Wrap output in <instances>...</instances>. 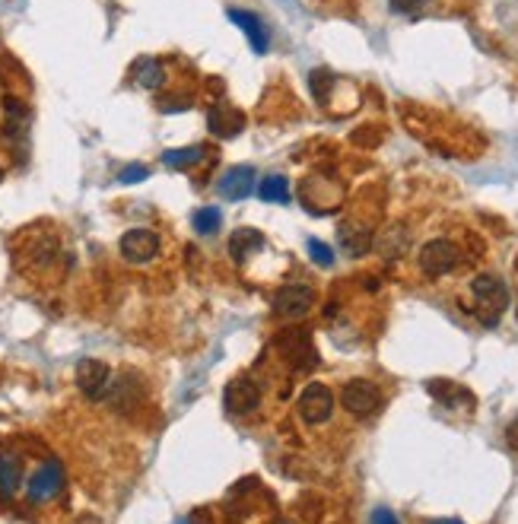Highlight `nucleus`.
I'll return each mask as SVG.
<instances>
[{
  "instance_id": "1",
  "label": "nucleus",
  "mask_w": 518,
  "mask_h": 524,
  "mask_svg": "<svg viewBox=\"0 0 518 524\" xmlns=\"http://www.w3.org/2000/svg\"><path fill=\"white\" fill-rule=\"evenodd\" d=\"M471 296H474V308L487 324H497L499 315L509 308V290L497 274H481L471 280Z\"/></svg>"
},
{
  "instance_id": "2",
  "label": "nucleus",
  "mask_w": 518,
  "mask_h": 524,
  "mask_svg": "<svg viewBox=\"0 0 518 524\" xmlns=\"http://www.w3.org/2000/svg\"><path fill=\"white\" fill-rule=\"evenodd\" d=\"M64 489V467L58 461H45L32 471L29 483H26V495H29V503L45 505L58 499V493Z\"/></svg>"
},
{
  "instance_id": "3",
  "label": "nucleus",
  "mask_w": 518,
  "mask_h": 524,
  "mask_svg": "<svg viewBox=\"0 0 518 524\" xmlns=\"http://www.w3.org/2000/svg\"><path fill=\"white\" fill-rule=\"evenodd\" d=\"M458 264H461L458 248L448 239H432L420 248V270H423L426 277H446Z\"/></svg>"
},
{
  "instance_id": "4",
  "label": "nucleus",
  "mask_w": 518,
  "mask_h": 524,
  "mask_svg": "<svg viewBox=\"0 0 518 524\" xmlns=\"http://www.w3.org/2000/svg\"><path fill=\"white\" fill-rule=\"evenodd\" d=\"M341 401H343V407H347V413L369 416V413H375V410H379L382 391H379V385H373L369 379H353V381H347V385H343Z\"/></svg>"
},
{
  "instance_id": "5",
  "label": "nucleus",
  "mask_w": 518,
  "mask_h": 524,
  "mask_svg": "<svg viewBox=\"0 0 518 524\" xmlns=\"http://www.w3.org/2000/svg\"><path fill=\"white\" fill-rule=\"evenodd\" d=\"M331 413H334V394H331V388L312 381V385H308L306 391L300 394V416H302V422H308V426H318V422H328Z\"/></svg>"
},
{
  "instance_id": "6",
  "label": "nucleus",
  "mask_w": 518,
  "mask_h": 524,
  "mask_svg": "<svg viewBox=\"0 0 518 524\" xmlns=\"http://www.w3.org/2000/svg\"><path fill=\"white\" fill-rule=\"evenodd\" d=\"M118 248H121V258L131 264H146L153 261L156 255H160V235L153 233V229H127L125 235H121V242H118Z\"/></svg>"
},
{
  "instance_id": "7",
  "label": "nucleus",
  "mask_w": 518,
  "mask_h": 524,
  "mask_svg": "<svg viewBox=\"0 0 518 524\" xmlns=\"http://www.w3.org/2000/svg\"><path fill=\"white\" fill-rule=\"evenodd\" d=\"M223 404H226V410L233 416H245V413H251V410H258V404H261V388H258L255 379H249V375H239V379L229 381L226 391H223Z\"/></svg>"
},
{
  "instance_id": "8",
  "label": "nucleus",
  "mask_w": 518,
  "mask_h": 524,
  "mask_svg": "<svg viewBox=\"0 0 518 524\" xmlns=\"http://www.w3.org/2000/svg\"><path fill=\"white\" fill-rule=\"evenodd\" d=\"M312 302H315L312 286L286 283V286H280L277 296H274V312L284 315V318H302V315H308Z\"/></svg>"
},
{
  "instance_id": "9",
  "label": "nucleus",
  "mask_w": 518,
  "mask_h": 524,
  "mask_svg": "<svg viewBox=\"0 0 518 524\" xmlns=\"http://www.w3.org/2000/svg\"><path fill=\"white\" fill-rule=\"evenodd\" d=\"M77 388H80L86 397L99 401V397H105V391L111 388V369L103 359H80V365H77Z\"/></svg>"
},
{
  "instance_id": "10",
  "label": "nucleus",
  "mask_w": 518,
  "mask_h": 524,
  "mask_svg": "<svg viewBox=\"0 0 518 524\" xmlns=\"http://www.w3.org/2000/svg\"><path fill=\"white\" fill-rule=\"evenodd\" d=\"M29 124H32V111L26 102H20L16 95H7L4 99V137L10 143H22L26 134H29Z\"/></svg>"
},
{
  "instance_id": "11",
  "label": "nucleus",
  "mask_w": 518,
  "mask_h": 524,
  "mask_svg": "<svg viewBox=\"0 0 518 524\" xmlns=\"http://www.w3.org/2000/svg\"><path fill=\"white\" fill-rule=\"evenodd\" d=\"M229 20H233L235 26L245 32V38H249V45H251V52H255V54H267V48H270L267 26H264V22L258 20L255 13H249V10H239V7H229Z\"/></svg>"
},
{
  "instance_id": "12",
  "label": "nucleus",
  "mask_w": 518,
  "mask_h": 524,
  "mask_svg": "<svg viewBox=\"0 0 518 524\" xmlns=\"http://www.w3.org/2000/svg\"><path fill=\"white\" fill-rule=\"evenodd\" d=\"M217 191L226 197V201H242V197H249L251 191H255V168L235 166V168H229V172H223Z\"/></svg>"
},
{
  "instance_id": "13",
  "label": "nucleus",
  "mask_w": 518,
  "mask_h": 524,
  "mask_svg": "<svg viewBox=\"0 0 518 524\" xmlns=\"http://www.w3.org/2000/svg\"><path fill=\"white\" fill-rule=\"evenodd\" d=\"M207 124H210V131L217 137H235L245 127V115L239 109H233V105H217L210 111V118H207Z\"/></svg>"
},
{
  "instance_id": "14",
  "label": "nucleus",
  "mask_w": 518,
  "mask_h": 524,
  "mask_svg": "<svg viewBox=\"0 0 518 524\" xmlns=\"http://www.w3.org/2000/svg\"><path fill=\"white\" fill-rule=\"evenodd\" d=\"M341 245L350 258H363L366 251H373V233L363 223H347L341 226Z\"/></svg>"
},
{
  "instance_id": "15",
  "label": "nucleus",
  "mask_w": 518,
  "mask_h": 524,
  "mask_svg": "<svg viewBox=\"0 0 518 524\" xmlns=\"http://www.w3.org/2000/svg\"><path fill=\"white\" fill-rule=\"evenodd\" d=\"M261 248H264V235L258 233V229H235L233 239H229V255L239 264H245L255 251H261Z\"/></svg>"
},
{
  "instance_id": "16",
  "label": "nucleus",
  "mask_w": 518,
  "mask_h": 524,
  "mask_svg": "<svg viewBox=\"0 0 518 524\" xmlns=\"http://www.w3.org/2000/svg\"><path fill=\"white\" fill-rule=\"evenodd\" d=\"M131 80L140 89H160L162 80H166V70L156 58H137L131 67Z\"/></svg>"
},
{
  "instance_id": "17",
  "label": "nucleus",
  "mask_w": 518,
  "mask_h": 524,
  "mask_svg": "<svg viewBox=\"0 0 518 524\" xmlns=\"http://www.w3.org/2000/svg\"><path fill=\"white\" fill-rule=\"evenodd\" d=\"M22 483V461L13 452H0V495L10 499Z\"/></svg>"
},
{
  "instance_id": "18",
  "label": "nucleus",
  "mask_w": 518,
  "mask_h": 524,
  "mask_svg": "<svg viewBox=\"0 0 518 524\" xmlns=\"http://www.w3.org/2000/svg\"><path fill=\"white\" fill-rule=\"evenodd\" d=\"M258 188V197L261 201H267V204H290V182H286V175H267V178H261V184H255Z\"/></svg>"
},
{
  "instance_id": "19",
  "label": "nucleus",
  "mask_w": 518,
  "mask_h": 524,
  "mask_svg": "<svg viewBox=\"0 0 518 524\" xmlns=\"http://www.w3.org/2000/svg\"><path fill=\"white\" fill-rule=\"evenodd\" d=\"M204 156H207V150L197 143V146H182V150H166V153L160 156V162L166 168H191L204 160Z\"/></svg>"
},
{
  "instance_id": "20",
  "label": "nucleus",
  "mask_w": 518,
  "mask_h": 524,
  "mask_svg": "<svg viewBox=\"0 0 518 524\" xmlns=\"http://www.w3.org/2000/svg\"><path fill=\"white\" fill-rule=\"evenodd\" d=\"M58 258V239H32V245L26 248V255H22V261L36 264V267H48V264Z\"/></svg>"
},
{
  "instance_id": "21",
  "label": "nucleus",
  "mask_w": 518,
  "mask_h": 524,
  "mask_svg": "<svg viewBox=\"0 0 518 524\" xmlns=\"http://www.w3.org/2000/svg\"><path fill=\"white\" fill-rule=\"evenodd\" d=\"M191 226H194L197 235L219 233V226H223V210H219V207H201V210H194V217H191Z\"/></svg>"
},
{
  "instance_id": "22",
  "label": "nucleus",
  "mask_w": 518,
  "mask_h": 524,
  "mask_svg": "<svg viewBox=\"0 0 518 524\" xmlns=\"http://www.w3.org/2000/svg\"><path fill=\"white\" fill-rule=\"evenodd\" d=\"M407 242H410V239H407V233H404L401 226H394L391 233L385 235V239H379V248L385 251L388 258H394V255H401L404 248H407Z\"/></svg>"
},
{
  "instance_id": "23",
  "label": "nucleus",
  "mask_w": 518,
  "mask_h": 524,
  "mask_svg": "<svg viewBox=\"0 0 518 524\" xmlns=\"http://www.w3.org/2000/svg\"><path fill=\"white\" fill-rule=\"evenodd\" d=\"M306 248H308V255H312L315 264H322V267H331V264H334V251H331V245H325V242L308 239Z\"/></svg>"
},
{
  "instance_id": "24",
  "label": "nucleus",
  "mask_w": 518,
  "mask_h": 524,
  "mask_svg": "<svg viewBox=\"0 0 518 524\" xmlns=\"http://www.w3.org/2000/svg\"><path fill=\"white\" fill-rule=\"evenodd\" d=\"M146 168L144 166H127V168H121V172H118V182L121 184H134V182H146Z\"/></svg>"
},
{
  "instance_id": "25",
  "label": "nucleus",
  "mask_w": 518,
  "mask_h": 524,
  "mask_svg": "<svg viewBox=\"0 0 518 524\" xmlns=\"http://www.w3.org/2000/svg\"><path fill=\"white\" fill-rule=\"evenodd\" d=\"M426 0H391V10L394 13H416V10L423 7Z\"/></svg>"
},
{
  "instance_id": "26",
  "label": "nucleus",
  "mask_w": 518,
  "mask_h": 524,
  "mask_svg": "<svg viewBox=\"0 0 518 524\" xmlns=\"http://www.w3.org/2000/svg\"><path fill=\"white\" fill-rule=\"evenodd\" d=\"M373 524H398V518H394L388 509H375L373 512Z\"/></svg>"
},
{
  "instance_id": "27",
  "label": "nucleus",
  "mask_w": 518,
  "mask_h": 524,
  "mask_svg": "<svg viewBox=\"0 0 518 524\" xmlns=\"http://www.w3.org/2000/svg\"><path fill=\"white\" fill-rule=\"evenodd\" d=\"M432 524H465V521H458V518H439V521H432Z\"/></svg>"
},
{
  "instance_id": "28",
  "label": "nucleus",
  "mask_w": 518,
  "mask_h": 524,
  "mask_svg": "<svg viewBox=\"0 0 518 524\" xmlns=\"http://www.w3.org/2000/svg\"><path fill=\"white\" fill-rule=\"evenodd\" d=\"M274 524H296V521H274Z\"/></svg>"
},
{
  "instance_id": "29",
  "label": "nucleus",
  "mask_w": 518,
  "mask_h": 524,
  "mask_svg": "<svg viewBox=\"0 0 518 524\" xmlns=\"http://www.w3.org/2000/svg\"><path fill=\"white\" fill-rule=\"evenodd\" d=\"M0 182H4V168H0Z\"/></svg>"
}]
</instances>
